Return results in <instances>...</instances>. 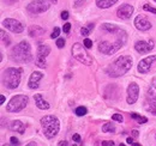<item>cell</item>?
<instances>
[{"mask_svg": "<svg viewBox=\"0 0 156 146\" xmlns=\"http://www.w3.org/2000/svg\"><path fill=\"white\" fill-rule=\"evenodd\" d=\"M131 67H132V57L129 55H121L113 64H111L107 67L106 72L109 77L117 78V77H121L125 73H127L131 70Z\"/></svg>", "mask_w": 156, "mask_h": 146, "instance_id": "6da1fadb", "label": "cell"}, {"mask_svg": "<svg viewBox=\"0 0 156 146\" xmlns=\"http://www.w3.org/2000/svg\"><path fill=\"white\" fill-rule=\"evenodd\" d=\"M11 60L17 64H27L33 60L31 47L27 41H22L11 50Z\"/></svg>", "mask_w": 156, "mask_h": 146, "instance_id": "7a4b0ae2", "label": "cell"}, {"mask_svg": "<svg viewBox=\"0 0 156 146\" xmlns=\"http://www.w3.org/2000/svg\"><path fill=\"white\" fill-rule=\"evenodd\" d=\"M22 68H16V67H10L6 68L2 74H1V83L5 88L13 90L18 88L20 83V77H22Z\"/></svg>", "mask_w": 156, "mask_h": 146, "instance_id": "3957f363", "label": "cell"}, {"mask_svg": "<svg viewBox=\"0 0 156 146\" xmlns=\"http://www.w3.org/2000/svg\"><path fill=\"white\" fill-rule=\"evenodd\" d=\"M41 126L43 128V133L48 139L54 138L59 132L60 122L58 117L54 115H46L41 119Z\"/></svg>", "mask_w": 156, "mask_h": 146, "instance_id": "277c9868", "label": "cell"}, {"mask_svg": "<svg viewBox=\"0 0 156 146\" xmlns=\"http://www.w3.org/2000/svg\"><path fill=\"white\" fill-rule=\"evenodd\" d=\"M126 41H127V35L120 37V38H118L113 42H111L108 40H103L98 43V50L105 55H112L115 52H118L122 46H125Z\"/></svg>", "mask_w": 156, "mask_h": 146, "instance_id": "5b68a950", "label": "cell"}, {"mask_svg": "<svg viewBox=\"0 0 156 146\" xmlns=\"http://www.w3.org/2000/svg\"><path fill=\"white\" fill-rule=\"evenodd\" d=\"M72 55L73 57L78 60L79 62H82L83 65H87V66H90L93 65V57L89 55V53L85 50V47L84 44H80V43H75L72 46Z\"/></svg>", "mask_w": 156, "mask_h": 146, "instance_id": "8992f818", "label": "cell"}, {"mask_svg": "<svg viewBox=\"0 0 156 146\" xmlns=\"http://www.w3.org/2000/svg\"><path fill=\"white\" fill-rule=\"evenodd\" d=\"M28 101L29 99H28V97L25 95H16L7 103L6 110L9 113H20V111H22V110L27 107Z\"/></svg>", "mask_w": 156, "mask_h": 146, "instance_id": "52a82bcc", "label": "cell"}, {"mask_svg": "<svg viewBox=\"0 0 156 146\" xmlns=\"http://www.w3.org/2000/svg\"><path fill=\"white\" fill-rule=\"evenodd\" d=\"M49 6H51L49 0H33L27 6V10L30 13L39 15V13H43L44 11H47L49 9Z\"/></svg>", "mask_w": 156, "mask_h": 146, "instance_id": "ba28073f", "label": "cell"}, {"mask_svg": "<svg viewBox=\"0 0 156 146\" xmlns=\"http://www.w3.org/2000/svg\"><path fill=\"white\" fill-rule=\"evenodd\" d=\"M51 53V48L47 44H40L37 47V53H36V65L41 67V68H44L46 67V57L49 55Z\"/></svg>", "mask_w": 156, "mask_h": 146, "instance_id": "9c48e42d", "label": "cell"}, {"mask_svg": "<svg viewBox=\"0 0 156 146\" xmlns=\"http://www.w3.org/2000/svg\"><path fill=\"white\" fill-rule=\"evenodd\" d=\"M2 25H4L7 30H10V31H12V33H15V34H20V33L24 31V25L20 23V20H17V19L6 18L2 22Z\"/></svg>", "mask_w": 156, "mask_h": 146, "instance_id": "30bf717a", "label": "cell"}, {"mask_svg": "<svg viewBox=\"0 0 156 146\" xmlns=\"http://www.w3.org/2000/svg\"><path fill=\"white\" fill-rule=\"evenodd\" d=\"M155 61H156V55H150V56H147L145 59L140 60L139 64H138V67H137L138 72L143 73V74L148 73L150 71V68H151V66H153V64Z\"/></svg>", "mask_w": 156, "mask_h": 146, "instance_id": "8fae6325", "label": "cell"}, {"mask_svg": "<svg viewBox=\"0 0 156 146\" xmlns=\"http://www.w3.org/2000/svg\"><path fill=\"white\" fill-rule=\"evenodd\" d=\"M138 96H139V86L136 83H131L127 88V97H126V101L129 104H135L138 99Z\"/></svg>", "mask_w": 156, "mask_h": 146, "instance_id": "7c38bea8", "label": "cell"}, {"mask_svg": "<svg viewBox=\"0 0 156 146\" xmlns=\"http://www.w3.org/2000/svg\"><path fill=\"white\" fill-rule=\"evenodd\" d=\"M135 26L140 31H147L151 29V23L148 20V18L143 15H139L135 18Z\"/></svg>", "mask_w": 156, "mask_h": 146, "instance_id": "4fadbf2b", "label": "cell"}, {"mask_svg": "<svg viewBox=\"0 0 156 146\" xmlns=\"http://www.w3.org/2000/svg\"><path fill=\"white\" fill-rule=\"evenodd\" d=\"M153 48H154V41H149V42L137 41L136 44H135V49L140 54H147L150 50H153Z\"/></svg>", "mask_w": 156, "mask_h": 146, "instance_id": "5bb4252c", "label": "cell"}, {"mask_svg": "<svg viewBox=\"0 0 156 146\" xmlns=\"http://www.w3.org/2000/svg\"><path fill=\"white\" fill-rule=\"evenodd\" d=\"M133 11H135L133 6H131V5H129V4H124V5H121V6L118 9L117 15H118V17H119V18L129 19L131 16H132Z\"/></svg>", "mask_w": 156, "mask_h": 146, "instance_id": "9a60e30c", "label": "cell"}, {"mask_svg": "<svg viewBox=\"0 0 156 146\" xmlns=\"http://www.w3.org/2000/svg\"><path fill=\"white\" fill-rule=\"evenodd\" d=\"M42 77H43V74H42L41 72L31 73V75H30V78H29V82H28L29 88L33 89V90L37 89V88H39V83H40V80L42 79Z\"/></svg>", "mask_w": 156, "mask_h": 146, "instance_id": "2e32d148", "label": "cell"}, {"mask_svg": "<svg viewBox=\"0 0 156 146\" xmlns=\"http://www.w3.org/2000/svg\"><path fill=\"white\" fill-rule=\"evenodd\" d=\"M34 101H35V104H36V107L41 110H48L49 109V103L46 101V99H43V97H42V95L41 93H36L35 96H34Z\"/></svg>", "mask_w": 156, "mask_h": 146, "instance_id": "e0dca14e", "label": "cell"}, {"mask_svg": "<svg viewBox=\"0 0 156 146\" xmlns=\"http://www.w3.org/2000/svg\"><path fill=\"white\" fill-rule=\"evenodd\" d=\"M25 128H27V125H24L20 120H15L10 123V129L13 132H18L20 134H23L25 132Z\"/></svg>", "mask_w": 156, "mask_h": 146, "instance_id": "ac0fdd59", "label": "cell"}, {"mask_svg": "<svg viewBox=\"0 0 156 146\" xmlns=\"http://www.w3.org/2000/svg\"><path fill=\"white\" fill-rule=\"evenodd\" d=\"M144 109L153 115H156V97L154 98H148V101L144 103Z\"/></svg>", "mask_w": 156, "mask_h": 146, "instance_id": "d6986e66", "label": "cell"}, {"mask_svg": "<svg viewBox=\"0 0 156 146\" xmlns=\"http://www.w3.org/2000/svg\"><path fill=\"white\" fill-rule=\"evenodd\" d=\"M44 33H46V30L39 25H33L29 28V36L31 37H39L41 35H43Z\"/></svg>", "mask_w": 156, "mask_h": 146, "instance_id": "ffe728a7", "label": "cell"}, {"mask_svg": "<svg viewBox=\"0 0 156 146\" xmlns=\"http://www.w3.org/2000/svg\"><path fill=\"white\" fill-rule=\"evenodd\" d=\"M147 97L148 98H154V97H156V77H154L153 80L150 82V85H149L148 91H147Z\"/></svg>", "mask_w": 156, "mask_h": 146, "instance_id": "44dd1931", "label": "cell"}, {"mask_svg": "<svg viewBox=\"0 0 156 146\" xmlns=\"http://www.w3.org/2000/svg\"><path fill=\"white\" fill-rule=\"evenodd\" d=\"M115 2H118V0H96V5L100 9H108Z\"/></svg>", "mask_w": 156, "mask_h": 146, "instance_id": "7402d4cb", "label": "cell"}, {"mask_svg": "<svg viewBox=\"0 0 156 146\" xmlns=\"http://www.w3.org/2000/svg\"><path fill=\"white\" fill-rule=\"evenodd\" d=\"M131 117H132L133 120H136L139 125H143V123H145V122L148 121V119H147L145 116L138 115V114H136V113H132V114H131Z\"/></svg>", "mask_w": 156, "mask_h": 146, "instance_id": "603a6c76", "label": "cell"}, {"mask_svg": "<svg viewBox=\"0 0 156 146\" xmlns=\"http://www.w3.org/2000/svg\"><path fill=\"white\" fill-rule=\"evenodd\" d=\"M94 26H95V25L91 24V23L88 24L87 26H83V28L80 29V34H82V36H88V35L90 34V31L94 29Z\"/></svg>", "mask_w": 156, "mask_h": 146, "instance_id": "cb8c5ba5", "label": "cell"}, {"mask_svg": "<svg viewBox=\"0 0 156 146\" xmlns=\"http://www.w3.org/2000/svg\"><path fill=\"white\" fill-rule=\"evenodd\" d=\"M102 130L103 132H107V133H113L115 130V127H114V125L112 122H107V123H105L102 126Z\"/></svg>", "mask_w": 156, "mask_h": 146, "instance_id": "d4e9b609", "label": "cell"}, {"mask_svg": "<svg viewBox=\"0 0 156 146\" xmlns=\"http://www.w3.org/2000/svg\"><path fill=\"white\" fill-rule=\"evenodd\" d=\"M75 113H76V115H77V116H84V115L88 113V110H87L85 107H83V106H82V107H78L77 109L75 110Z\"/></svg>", "mask_w": 156, "mask_h": 146, "instance_id": "484cf974", "label": "cell"}, {"mask_svg": "<svg viewBox=\"0 0 156 146\" xmlns=\"http://www.w3.org/2000/svg\"><path fill=\"white\" fill-rule=\"evenodd\" d=\"M1 40H2V43H4L5 46H9V44H10V38H9V35H6L4 30H1Z\"/></svg>", "mask_w": 156, "mask_h": 146, "instance_id": "4316f807", "label": "cell"}, {"mask_svg": "<svg viewBox=\"0 0 156 146\" xmlns=\"http://www.w3.org/2000/svg\"><path fill=\"white\" fill-rule=\"evenodd\" d=\"M83 44H84V47H85L87 49H90V48L93 47V41H91L90 38H84Z\"/></svg>", "mask_w": 156, "mask_h": 146, "instance_id": "83f0119b", "label": "cell"}, {"mask_svg": "<svg viewBox=\"0 0 156 146\" xmlns=\"http://www.w3.org/2000/svg\"><path fill=\"white\" fill-rule=\"evenodd\" d=\"M112 120H113V121H117V122H122V121H124V117H122L121 114H114V115L112 116Z\"/></svg>", "mask_w": 156, "mask_h": 146, "instance_id": "f1b7e54d", "label": "cell"}, {"mask_svg": "<svg viewBox=\"0 0 156 146\" xmlns=\"http://www.w3.org/2000/svg\"><path fill=\"white\" fill-rule=\"evenodd\" d=\"M143 10H144V11H148V12H151V13H155L156 15V9L151 7V6L148 5V4H145V5L143 6Z\"/></svg>", "mask_w": 156, "mask_h": 146, "instance_id": "f546056e", "label": "cell"}, {"mask_svg": "<svg viewBox=\"0 0 156 146\" xmlns=\"http://www.w3.org/2000/svg\"><path fill=\"white\" fill-rule=\"evenodd\" d=\"M55 44H57L58 48H64V46H65V40H64L62 37H60V38L57 40V43H55Z\"/></svg>", "mask_w": 156, "mask_h": 146, "instance_id": "4dcf8cb0", "label": "cell"}, {"mask_svg": "<svg viewBox=\"0 0 156 146\" xmlns=\"http://www.w3.org/2000/svg\"><path fill=\"white\" fill-rule=\"evenodd\" d=\"M59 34H60V29L59 28H54V30H53V33H52V35H51V38H57L59 36Z\"/></svg>", "mask_w": 156, "mask_h": 146, "instance_id": "1f68e13d", "label": "cell"}, {"mask_svg": "<svg viewBox=\"0 0 156 146\" xmlns=\"http://www.w3.org/2000/svg\"><path fill=\"white\" fill-rule=\"evenodd\" d=\"M70 30H71V24H70V23H66V24H64L62 31H64L65 34H69V33H70Z\"/></svg>", "mask_w": 156, "mask_h": 146, "instance_id": "d6a6232c", "label": "cell"}, {"mask_svg": "<svg viewBox=\"0 0 156 146\" xmlns=\"http://www.w3.org/2000/svg\"><path fill=\"white\" fill-rule=\"evenodd\" d=\"M10 144H11V145H20V141H18L17 138L11 137V138H10Z\"/></svg>", "mask_w": 156, "mask_h": 146, "instance_id": "836d02e7", "label": "cell"}, {"mask_svg": "<svg viewBox=\"0 0 156 146\" xmlns=\"http://www.w3.org/2000/svg\"><path fill=\"white\" fill-rule=\"evenodd\" d=\"M72 140H73L75 143H80V135L77 134V133L73 134V135H72Z\"/></svg>", "mask_w": 156, "mask_h": 146, "instance_id": "e575fe53", "label": "cell"}, {"mask_svg": "<svg viewBox=\"0 0 156 146\" xmlns=\"http://www.w3.org/2000/svg\"><path fill=\"white\" fill-rule=\"evenodd\" d=\"M101 145H103V146H113V145H114V141H109V140H107V141H102V143H101Z\"/></svg>", "mask_w": 156, "mask_h": 146, "instance_id": "d590c367", "label": "cell"}, {"mask_svg": "<svg viewBox=\"0 0 156 146\" xmlns=\"http://www.w3.org/2000/svg\"><path fill=\"white\" fill-rule=\"evenodd\" d=\"M67 18H69V12L67 11H62L61 12V19H65L66 20Z\"/></svg>", "mask_w": 156, "mask_h": 146, "instance_id": "8d00e7d4", "label": "cell"}, {"mask_svg": "<svg viewBox=\"0 0 156 146\" xmlns=\"http://www.w3.org/2000/svg\"><path fill=\"white\" fill-rule=\"evenodd\" d=\"M5 99H6V97H5L4 95H1V96H0V104H1V106L5 103Z\"/></svg>", "mask_w": 156, "mask_h": 146, "instance_id": "74e56055", "label": "cell"}, {"mask_svg": "<svg viewBox=\"0 0 156 146\" xmlns=\"http://www.w3.org/2000/svg\"><path fill=\"white\" fill-rule=\"evenodd\" d=\"M126 141H127V144H129V145H132V144H133V139H132V138H127V140H126Z\"/></svg>", "mask_w": 156, "mask_h": 146, "instance_id": "f35d334b", "label": "cell"}, {"mask_svg": "<svg viewBox=\"0 0 156 146\" xmlns=\"http://www.w3.org/2000/svg\"><path fill=\"white\" fill-rule=\"evenodd\" d=\"M132 135H133L135 138L138 137V130H136V129H135V130H132Z\"/></svg>", "mask_w": 156, "mask_h": 146, "instance_id": "ab89813d", "label": "cell"}, {"mask_svg": "<svg viewBox=\"0 0 156 146\" xmlns=\"http://www.w3.org/2000/svg\"><path fill=\"white\" fill-rule=\"evenodd\" d=\"M58 145H59V146H61V145H69V144H67L66 141H60V143H59Z\"/></svg>", "mask_w": 156, "mask_h": 146, "instance_id": "60d3db41", "label": "cell"}, {"mask_svg": "<svg viewBox=\"0 0 156 146\" xmlns=\"http://www.w3.org/2000/svg\"><path fill=\"white\" fill-rule=\"evenodd\" d=\"M82 1H84V0H76V5H79Z\"/></svg>", "mask_w": 156, "mask_h": 146, "instance_id": "b9f144b4", "label": "cell"}, {"mask_svg": "<svg viewBox=\"0 0 156 146\" xmlns=\"http://www.w3.org/2000/svg\"><path fill=\"white\" fill-rule=\"evenodd\" d=\"M132 145H133V146H139V144H138V143H133Z\"/></svg>", "mask_w": 156, "mask_h": 146, "instance_id": "7bdbcfd3", "label": "cell"}, {"mask_svg": "<svg viewBox=\"0 0 156 146\" xmlns=\"http://www.w3.org/2000/svg\"><path fill=\"white\" fill-rule=\"evenodd\" d=\"M52 2H54V4H55V2H57V0H52Z\"/></svg>", "mask_w": 156, "mask_h": 146, "instance_id": "ee69618b", "label": "cell"}, {"mask_svg": "<svg viewBox=\"0 0 156 146\" xmlns=\"http://www.w3.org/2000/svg\"><path fill=\"white\" fill-rule=\"evenodd\" d=\"M155 138H156V135H155Z\"/></svg>", "mask_w": 156, "mask_h": 146, "instance_id": "f6af8a7d", "label": "cell"}, {"mask_svg": "<svg viewBox=\"0 0 156 146\" xmlns=\"http://www.w3.org/2000/svg\"><path fill=\"white\" fill-rule=\"evenodd\" d=\"M155 1H156V0H155Z\"/></svg>", "mask_w": 156, "mask_h": 146, "instance_id": "bcb514c9", "label": "cell"}]
</instances>
